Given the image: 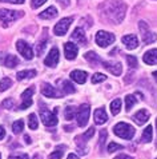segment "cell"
<instances>
[{"label":"cell","instance_id":"obj_1","mask_svg":"<svg viewBox=\"0 0 157 159\" xmlns=\"http://www.w3.org/2000/svg\"><path fill=\"white\" fill-rule=\"evenodd\" d=\"M101 8L108 19H111L115 23H121L126 12L125 4L120 0H108L105 4H103Z\"/></svg>","mask_w":157,"mask_h":159},{"label":"cell","instance_id":"obj_2","mask_svg":"<svg viewBox=\"0 0 157 159\" xmlns=\"http://www.w3.org/2000/svg\"><path fill=\"white\" fill-rule=\"evenodd\" d=\"M113 132L117 135V136H120V138H123V139H132L133 138V135H134V129L130 125H128V123H125V122H120V123H117V125L113 127Z\"/></svg>","mask_w":157,"mask_h":159},{"label":"cell","instance_id":"obj_3","mask_svg":"<svg viewBox=\"0 0 157 159\" xmlns=\"http://www.w3.org/2000/svg\"><path fill=\"white\" fill-rule=\"evenodd\" d=\"M57 112H59L57 107H56L53 111H49V110H41V112H40L41 122L44 123L47 127L56 126L57 125Z\"/></svg>","mask_w":157,"mask_h":159},{"label":"cell","instance_id":"obj_4","mask_svg":"<svg viewBox=\"0 0 157 159\" xmlns=\"http://www.w3.org/2000/svg\"><path fill=\"white\" fill-rule=\"evenodd\" d=\"M96 43H97L99 47L101 48H105L108 46H111V44L116 40L115 35L111 34V32H105V31H99L97 34H96V38H95Z\"/></svg>","mask_w":157,"mask_h":159},{"label":"cell","instance_id":"obj_5","mask_svg":"<svg viewBox=\"0 0 157 159\" xmlns=\"http://www.w3.org/2000/svg\"><path fill=\"white\" fill-rule=\"evenodd\" d=\"M138 28H140V32L142 35V42H144V44H151V43L156 42L157 35L153 34L149 30V27H148V24L145 23V21H140V23H138Z\"/></svg>","mask_w":157,"mask_h":159},{"label":"cell","instance_id":"obj_6","mask_svg":"<svg viewBox=\"0 0 157 159\" xmlns=\"http://www.w3.org/2000/svg\"><path fill=\"white\" fill-rule=\"evenodd\" d=\"M89 112H91V108L88 104H81L80 108L77 110V125L80 127H85L87 123H88V119H89Z\"/></svg>","mask_w":157,"mask_h":159},{"label":"cell","instance_id":"obj_7","mask_svg":"<svg viewBox=\"0 0 157 159\" xmlns=\"http://www.w3.org/2000/svg\"><path fill=\"white\" fill-rule=\"evenodd\" d=\"M24 15L23 11H12V10H0V20L4 23H11Z\"/></svg>","mask_w":157,"mask_h":159},{"label":"cell","instance_id":"obj_8","mask_svg":"<svg viewBox=\"0 0 157 159\" xmlns=\"http://www.w3.org/2000/svg\"><path fill=\"white\" fill-rule=\"evenodd\" d=\"M72 21H73V17H64V19H62L57 24L55 25V28H53L55 34L59 35V36H63V35H65V34H67V31H68V28L71 27Z\"/></svg>","mask_w":157,"mask_h":159},{"label":"cell","instance_id":"obj_9","mask_svg":"<svg viewBox=\"0 0 157 159\" xmlns=\"http://www.w3.org/2000/svg\"><path fill=\"white\" fill-rule=\"evenodd\" d=\"M16 48H17V51H19L20 54L24 56V59L31 60V59L33 58V51H32L31 46H29L28 43H25L24 40H17Z\"/></svg>","mask_w":157,"mask_h":159},{"label":"cell","instance_id":"obj_10","mask_svg":"<svg viewBox=\"0 0 157 159\" xmlns=\"http://www.w3.org/2000/svg\"><path fill=\"white\" fill-rule=\"evenodd\" d=\"M59 59H60L59 48L53 47L49 51V54L47 55V59L44 60V63H45V66H48V67H56V64L59 63Z\"/></svg>","mask_w":157,"mask_h":159},{"label":"cell","instance_id":"obj_11","mask_svg":"<svg viewBox=\"0 0 157 159\" xmlns=\"http://www.w3.org/2000/svg\"><path fill=\"white\" fill-rule=\"evenodd\" d=\"M41 94L44 95V96H47V98H60L63 94L60 92L59 90H56L55 87H52L51 84H43V87H41Z\"/></svg>","mask_w":157,"mask_h":159},{"label":"cell","instance_id":"obj_12","mask_svg":"<svg viewBox=\"0 0 157 159\" xmlns=\"http://www.w3.org/2000/svg\"><path fill=\"white\" fill-rule=\"evenodd\" d=\"M64 52H65V58L68 60H73L76 58L77 52H78V48L76 44H73L71 42H67L64 44Z\"/></svg>","mask_w":157,"mask_h":159},{"label":"cell","instance_id":"obj_13","mask_svg":"<svg viewBox=\"0 0 157 159\" xmlns=\"http://www.w3.org/2000/svg\"><path fill=\"white\" fill-rule=\"evenodd\" d=\"M103 67L108 70L111 74L116 75V76H119V75H121V72H123V66H121V63H111V61H103Z\"/></svg>","mask_w":157,"mask_h":159},{"label":"cell","instance_id":"obj_14","mask_svg":"<svg viewBox=\"0 0 157 159\" xmlns=\"http://www.w3.org/2000/svg\"><path fill=\"white\" fill-rule=\"evenodd\" d=\"M121 42H123V44L128 50H134V48H137V46H138V39L136 35H125V36H123V39H121Z\"/></svg>","mask_w":157,"mask_h":159},{"label":"cell","instance_id":"obj_15","mask_svg":"<svg viewBox=\"0 0 157 159\" xmlns=\"http://www.w3.org/2000/svg\"><path fill=\"white\" fill-rule=\"evenodd\" d=\"M142 60H144V63H146L149 66L157 64V48L146 51L145 54H144V56H142Z\"/></svg>","mask_w":157,"mask_h":159},{"label":"cell","instance_id":"obj_16","mask_svg":"<svg viewBox=\"0 0 157 159\" xmlns=\"http://www.w3.org/2000/svg\"><path fill=\"white\" fill-rule=\"evenodd\" d=\"M148 119H149V112H148L146 110H140V111H137L133 115V120L136 122L138 126L145 125V123L148 122Z\"/></svg>","mask_w":157,"mask_h":159},{"label":"cell","instance_id":"obj_17","mask_svg":"<svg viewBox=\"0 0 157 159\" xmlns=\"http://www.w3.org/2000/svg\"><path fill=\"white\" fill-rule=\"evenodd\" d=\"M71 79L72 80H75L76 83H78V84H83V83H85V80H87V72L85 71H80V70H75V71H72L71 72Z\"/></svg>","mask_w":157,"mask_h":159},{"label":"cell","instance_id":"obj_18","mask_svg":"<svg viewBox=\"0 0 157 159\" xmlns=\"http://www.w3.org/2000/svg\"><path fill=\"white\" fill-rule=\"evenodd\" d=\"M95 123L96 125H104L107 120H108V115L105 112V110L104 108H97L95 111Z\"/></svg>","mask_w":157,"mask_h":159},{"label":"cell","instance_id":"obj_19","mask_svg":"<svg viewBox=\"0 0 157 159\" xmlns=\"http://www.w3.org/2000/svg\"><path fill=\"white\" fill-rule=\"evenodd\" d=\"M84 58H85L87 61H89L93 67H95V66H97V64H103V60L100 59V56L96 54V52H93V51L87 52V54L84 55Z\"/></svg>","mask_w":157,"mask_h":159},{"label":"cell","instance_id":"obj_20","mask_svg":"<svg viewBox=\"0 0 157 159\" xmlns=\"http://www.w3.org/2000/svg\"><path fill=\"white\" fill-rule=\"evenodd\" d=\"M72 39L73 40H76L80 44H87V38H85V34H84V31H83V28L80 27H77L75 31H73V34H72Z\"/></svg>","mask_w":157,"mask_h":159},{"label":"cell","instance_id":"obj_21","mask_svg":"<svg viewBox=\"0 0 157 159\" xmlns=\"http://www.w3.org/2000/svg\"><path fill=\"white\" fill-rule=\"evenodd\" d=\"M57 14H59V12H57V10H56L55 7H48L47 10L43 11L39 16H40L41 19H53V17L57 16Z\"/></svg>","mask_w":157,"mask_h":159},{"label":"cell","instance_id":"obj_22","mask_svg":"<svg viewBox=\"0 0 157 159\" xmlns=\"http://www.w3.org/2000/svg\"><path fill=\"white\" fill-rule=\"evenodd\" d=\"M19 80H24V79H31L36 76V70H27V71H19L16 74Z\"/></svg>","mask_w":157,"mask_h":159},{"label":"cell","instance_id":"obj_23","mask_svg":"<svg viewBox=\"0 0 157 159\" xmlns=\"http://www.w3.org/2000/svg\"><path fill=\"white\" fill-rule=\"evenodd\" d=\"M93 134H95V127H91V129L87 131L85 134H83V135H80V136H77V138H76V143H77V144H80L81 142H83V143H85L89 138H92Z\"/></svg>","mask_w":157,"mask_h":159},{"label":"cell","instance_id":"obj_24","mask_svg":"<svg viewBox=\"0 0 157 159\" xmlns=\"http://www.w3.org/2000/svg\"><path fill=\"white\" fill-rule=\"evenodd\" d=\"M152 136H153V127L152 126L145 127L144 132H142V136H141V140L144 143H149L152 140Z\"/></svg>","mask_w":157,"mask_h":159},{"label":"cell","instance_id":"obj_25","mask_svg":"<svg viewBox=\"0 0 157 159\" xmlns=\"http://www.w3.org/2000/svg\"><path fill=\"white\" fill-rule=\"evenodd\" d=\"M3 63L6 64L8 68H14V67H16V66L19 64V59H17L15 55H7Z\"/></svg>","mask_w":157,"mask_h":159},{"label":"cell","instance_id":"obj_26","mask_svg":"<svg viewBox=\"0 0 157 159\" xmlns=\"http://www.w3.org/2000/svg\"><path fill=\"white\" fill-rule=\"evenodd\" d=\"M77 115V110L75 107H72V106H69V107L65 108V111H64V116L67 120H72L73 116Z\"/></svg>","mask_w":157,"mask_h":159},{"label":"cell","instance_id":"obj_27","mask_svg":"<svg viewBox=\"0 0 157 159\" xmlns=\"http://www.w3.org/2000/svg\"><path fill=\"white\" fill-rule=\"evenodd\" d=\"M120 110H121V100L115 99L111 103V112L113 114V115H117V114L120 112Z\"/></svg>","mask_w":157,"mask_h":159},{"label":"cell","instance_id":"obj_28","mask_svg":"<svg viewBox=\"0 0 157 159\" xmlns=\"http://www.w3.org/2000/svg\"><path fill=\"white\" fill-rule=\"evenodd\" d=\"M64 150H65V146H59V147L49 155V159H62L63 154H64Z\"/></svg>","mask_w":157,"mask_h":159},{"label":"cell","instance_id":"obj_29","mask_svg":"<svg viewBox=\"0 0 157 159\" xmlns=\"http://www.w3.org/2000/svg\"><path fill=\"white\" fill-rule=\"evenodd\" d=\"M136 102L137 100H136V98H134L133 95H126L125 96V110L126 111H129V110L136 104Z\"/></svg>","mask_w":157,"mask_h":159},{"label":"cell","instance_id":"obj_30","mask_svg":"<svg viewBox=\"0 0 157 159\" xmlns=\"http://www.w3.org/2000/svg\"><path fill=\"white\" fill-rule=\"evenodd\" d=\"M28 127L31 130H36L39 127V122H37V116L35 115V114H31V115L28 116Z\"/></svg>","mask_w":157,"mask_h":159},{"label":"cell","instance_id":"obj_31","mask_svg":"<svg viewBox=\"0 0 157 159\" xmlns=\"http://www.w3.org/2000/svg\"><path fill=\"white\" fill-rule=\"evenodd\" d=\"M63 91H64V94H73V92L76 91V88L73 87V84L71 82L64 80L63 82Z\"/></svg>","mask_w":157,"mask_h":159},{"label":"cell","instance_id":"obj_32","mask_svg":"<svg viewBox=\"0 0 157 159\" xmlns=\"http://www.w3.org/2000/svg\"><path fill=\"white\" fill-rule=\"evenodd\" d=\"M24 129V122L23 120H16L14 125H12V132L14 134H20Z\"/></svg>","mask_w":157,"mask_h":159},{"label":"cell","instance_id":"obj_33","mask_svg":"<svg viewBox=\"0 0 157 159\" xmlns=\"http://www.w3.org/2000/svg\"><path fill=\"white\" fill-rule=\"evenodd\" d=\"M12 86V80L10 78H4L2 82H0V92H3V91H6L8 90Z\"/></svg>","mask_w":157,"mask_h":159},{"label":"cell","instance_id":"obj_34","mask_svg":"<svg viewBox=\"0 0 157 159\" xmlns=\"http://www.w3.org/2000/svg\"><path fill=\"white\" fill-rule=\"evenodd\" d=\"M126 61L130 68H136L137 67V58L133 55H126Z\"/></svg>","mask_w":157,"mask_h":159},{"label":"cell","instance_id":"obj_35","mask_svg":"<svg viewBox=\"0 0 157 159\" xmlns=\"http://www.w3.org/2000/svg\"><path fill=\"white\" fill-rule=\"evenodd\" d=\"M104 80H107V76L104 74H100V72H97V74H95L93 76H92V83H101V82H104Z\"/></svg>","mask_w":157,"mask_h":159},{"label":"cell","instance_id":"obj_36","mask_svg":"<svg viewBox=\"0 0 157 159\" xmlns=\"http://www.w3.org/2000/svg\"><path fill=\"white\" fill-rule=\"evenodd\" d=\"M124 147L119 143H115V142H111L109 146H108V152H115L117 150H123Z\"/></svg>","mask_w":157,"mask_h":159},{"label":"cell","instance_id":"obj_37","mask_svg":"<svg viewBox=\"0 0 157 159\" xmlns=\"http://www.w3.org/2000/svg\"><path fill=\"white\" fill-rule=\"evenodd\" d=\"M33 94V88H27L24 92H23V95H21V98H23V100H28V99H31V96Z\"/></svg>","mask_w":157,"mask_h":159},{"label":"cell","instance_id":"obj_38","mask_svg":"<svg viewBox=\"0 0 157 159\" xmlns=\"http://www.w3.org/2000/svg\"><path fill=\"white\" fill-rule=\"evenodd\" d=\"M3 106H4V107H6V108H14L15 107V100L14 99H12V98H8L7 100H4L3 102Z\"/></svg>","mask_w":157,"mask_h":159},{"label":"cell","instance_id":"obj_39","mask_svg":"<svg viewBox=\"0 0 157 159\" xmlns=\"http://www.w3.org/2000/svg\"><path fill=\"white\" fill-rule=\"evenodd\" d=\"M105 139H107V131L105 130H101V132H100V148L104 147Z\"/></svg>","mask_w":157,"mask_h":159},{"label":"cell","instance_id":"obj_40","mask_svg":"<svg viewBox=\"0 0 157 159\" xmlns=\"http://www.w3.org/2000/svg\"><path fill=\"white\" fill-rule=\"evenodd\" d=\"M47 40H48V39H43V40L39 43V47H37V54L39 55L43 54V50H44V47L47 46Z\"/></svg>","mask_w":157,"mask_h":159},{"label":"cell","instance_id":"obj_41","mask_svg":"<svg viewBox=\"0 0 157 159\" xmlns=\"http://www.w3.org/2000/svg\"><path fill=\"white\" fill-rule=\"evenodd\" d=\"M32 106V99H28V100H23V103L20 106V110H25L28 107H31Z\"/></svg>","mask_w":157,"mask_h":159},{"label":"cell","instance_id":"obj_42","mask_svg":"<svg viewBox=\"0 0 157 159\" xmlns=\"http://www.w3.org/2000/svg\"><path fill=\"white\" fill-rule=\"evenodd\" d=\"M47 2V0H32V8H39L40 6H43Z\"/></svg>","mask_w":157,"mask_h":159},{"label":"cell","instance_id":"obj_43","mask_svg":"<svg viewBox=\"0 0 157 159\" xmlns=\"http://www.w3.org/2000/svg\"><path fill=\"white\" fill-rule=\"evenodd\" d=\"M0 2H6V3H14V4H23L25 0H0Z\"/></svg>","mask_w":157,"mask_h":159},{"label":"cell","instance_id":"obj_44","mask_svg":"<svg viewBox=\"0 0 157 159\" xmlns=\"http://www.w3.org/2000/svg\"><path fill=\"white\" fill-rule=\"evenodd\" d=\"M8 159H29L27 154H21V155H16V157H10Z\"/></svg>","mask_w":157,"mask_h":159},{"label":"cell","instance_id":"obj_45","mask_svg":"<svg viewBox=\"0 0 157 159\" xmlns=\"http://www.w3.org/2000/svg\"><path fill=\"white\" fill-rule=\"evenodd\" d=\"M115 159H133V158L129 155H125V154H120V155H117Z\"/></svg>","mask_w":157,"mask_h":159},{"label":"cell","instance_id":"obj_46","mask_svg":"<svg viewBox=\"0 0 157 159\" xmlns=\"http://www.w3.org/2000/svg\"><path fill=\"white\" fill-rule=\"evenodd\" d=\"M4 136H6V130H4L3 126H0V140H2Z\"/></svg>","mask_w":157,"mask_h":159},{"label":"cell","instance_id":"obj_47","mask_svg":"<svg viewBox=\"0 0 157 159\" xmlns=\"http://www.w3.org/2000/svg\"><path fill=\"white\" fill-rule=\"evenodd\" d=\"M60 2V4H62L63 7H67V6H69V0H59Z\"/></svg>","mask_w":157,"mask_h":159},{"label":"cell","instance_id":"obj_48","mask_svg":"<svg viewBox=\"0 0 157 159\" xmlns=\"http://www.w3.org/2000/svg\"><path fill=\"white\" fill-rule=\"evenodd\" d=\"M67 159H78V157L76 155V154H69Z\"/></svg>","mask_w":157,"mask_h":159},{"label":"cell","instance_id":"obj_49","mask_svg":"<svg viewBox=\"0 0 157 159\" xmlns=\"http://www.w3.org/2000/svg\"><path fill=\"white\" fill-rule=\"evenodd\" d=\"M24 140H25V142H27L28 144H31V143H32V140H31V138H29L28 135H25V136H24Z\"/></svg>","mask_w":157,"mask_h":159},{"label":"cell","instance_id":"obj_50","mask_svg":"<svg viewBox=\"0 0 157 159\" xmlns=\"http://www.w3.org/2000/svg\"><path fill=\"white\" fill-rule=\"evenodd\" d=\"M153 78H155V80L157 82V71H155V72H153Z\"/></svg>","mask_w":157,"mask_h":159},{"label":"cell","instance_id":"obj_51","mask_svg":"<svg viewBox=\"0 0 157 159\" xmlns=\"http://www.w3.org/2000/svg\"><path fill=\"white\" fill-rule=\"evenodd\" d=\"M33 159H41V157H40V155H35Z\"/></svg>","mask_w":157,"mask_h":159},{"label":"cell","instance_id":"obj_52","mask_svg":"<svg viewBox=\"0 0 157 159\" xmlns=\"http://www.w3.org/2000/svg\"><path fill=\"white\" fill-rule=\"evenodd\" d=\"M156 126H157V119H156ZM156 146H157V143H156Z\"/></svg>","mask_w":157,"mask_h":159},{"label":"cell","instance_id":"obj_53","mask_svg":"<svg viewBox=\"0 0 157 159\" xmlns=\"http://www.w3.org/2000/svg\"><path fill=\"white\" fill-rule=\"evenodd\" d=\"M0 159H2V155H0Z\"/></svg>","mask_w":157,"mask_h":159},{"label":"cell","instance_id":"obj_54","mask_svg":"<svg viewBox=\"0 0 157 159\" xmlns=\"http://www.w3.org/2000/svg\"><path fill=\"white\" fill-rule=\"evenodd\" d=\"M156 159H157V158H156Z\"/></svg>","mask_w":157,"mask_h":159}]
</instances>
